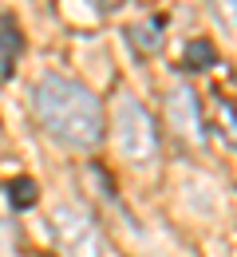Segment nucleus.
<instances>
[{"mask_svg":"<svg viewBox=\"0 0 237 257\" xmlns=\"http://www.w3.org/2000/svg\"><path fill=\"white\" fill-rule=\"evenodd\" d=\"M36 119L68 147H95L103 139V107L83 83L64 75H40L32 91Z\"/></svg>","mask_w":237,"mask_h":257,"instance_id":"1","label":"nucleus"},{"mask_svg":"<svg viewBox=\"0 0 237 257\" xmlns=\"http://www.w3.org/2000/svg\"><path fill=\"white\" fill-rule=\"evenodd\" d=\"M111 127H115V143H119V151H123L131 162L154 159V151H158V131H154V119L146 115V107H142L138 99L123 95L119 103H115Z\"/></svg>","mask_w":237,"mask_h":257,"instance_id":"2","label":"nucleus"},{"mask_svg":"<svg viewBox=\"0 0 237 257\" xmlns=\"http://www.w3.org/2000/svg\"><path fill=\"white\" fill-rule=\"evenodd\" d=\"M52 233L68 257H103V233L79 206H56L52 210Z\"/></svg>","mask_w":237,"mask_h":257,"instance_id":"3","label":"nucleus"},{"mask_svg":"<svg viewBox=\"0 0 237 257\" xmlns=\"http://www.w3.org/2000/svg\"><path fill=\"white\" fill-rule=\"evenodd\" d=\"M166 119H170V127L178 131L182 139L202 143V103H198V95H194V87L178 83V87L166 95Z\"/></svg>","mask_w":237,"mask_h":257,"instance_id":"4","label":"nucleus"},{"mask_svg":"<svg viewBox=\"0 0 237 257\" xmlns=\"http://www.w3.org/2000/svg\"><path fill=\"white\" fill-rule=\"evenodd\" d=\"M16 56H20V28L12 16H0V79L12 75Z\"/></svg>","mask_w":237,"mask_h":257,"instance_id":"5","label":"nucleus"},{"mask_svg":"<svg viewBox=\"0 0 237 257\" xmlns=\"http://www.w3.org/2000/svg\"><path fill=\"white\" fill-rule=\"evenodd\" d=\"M60 12L68 16L71 24H83V28H91V24L99 20V8H95L91 0H60Z\"/></svg>","mask_w":237,"mask_h":257,"instance_id":"6","label":"nucleus"},{"mask_svg":"<svg viewBox=\"0 0 237 257\" xmlns=\"http://www.w3.org/2000/svg\"><path fill=\"white\" fill-rule=\"evenodd\" d=\"M8 198H12V206H16V210L36 206V182H32V178H16V182L8 186Z\"/></svg>","mask_w":237,"mask_h":257,"instance_id":"7","label":"nucleus"},{"mask_svg":"<svg viewBox=\"0 0 237 257\" xmlns=\"http://www.w3.org/2000/svg\"><path fill=\"white\" fill-rule=\"evenodd\" d=\"M135 44L142 48V52H158V44H162V40H158V24H154V20L138 24L135 28Z\"/></svg>","mask_w":237,"mask_h":257,"instance_id":"8","label":"nucleus"},{"mask_svg":"<svg viewBox=\"0 0 237 257\" xmlns=\"http://www.w3.org/2000/svg\"><path fill=\"white\" fill-rule=\"evenodd\" d=\"M186 64H190V67H205V64H213V48H209L205 40H194V44H190V52H186Z\"/></svg>","mask_w":237,"mask_h":257,"instance_id":"9","label":"nucleus"},{"mask_svg":"<svg viewBox=\"0 0 237 257\" xmlns=\"http://www.w3.org/2000/svg\"><path fill=\"white\" fill-rule=\"evenodd\" d=\"M221 4H225V8H229V16H233V8H237V0H221Z\"/></svg>","mask_w":237,"mask_h":257,"instance_id":"10","label":"nucleus"},{"mask_svg":"<svg viewBox=\"0 0 237 257\" xmlns=\"http://www.w3.org/2000/svg\"><path fill=\"white\" fill-rule=\"evenodd\" d=\"M0 257H8V245H4V233H0Z\"/></svg>","mask_w":237,"mask_h":257,"instance_id":"11","label":"nucleus"}]
</instances>
